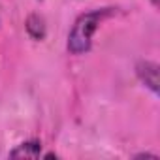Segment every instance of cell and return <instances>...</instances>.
<instances>
[{
	"mask_svg": "<svg viewBox=\"0 0 160 160\" xmlns=\"http://www.w3.org/2000/svg\"><path fill=\"white\" fill-rule=\"evenodd\" d=\"M136 158H156V154H149V152H141V154H138Z\"/></svg>",
	"mask_w": 160,
	"mask_h": 160,
	"instance_id": "cell-5",
	"label": "cell"
},
{
	"mask_svg": "<svg viewBox=\"0 0 160 160\" xmlns=\"http://www.w3.org/2000/svg\"><path fill=\"white\" fill-rule=\"evenodd\" d=\"M151 2H152V6H158V0H151Z\"/></svg>",
	"mask_w": 160,
	"mask_h": 160,
	"instance_id": "cell-6",
	"label": "cell"
},
{
	"mask_svg": "<svg viewBox=\"0 0 160 160\" xmlns=\"http://www.w3.org/2000/svg\"><path fill=\"white\" fill-rule=\"evenodd\" d=\"M42 156V143L40 141H25L10 151V158H40Z\"/></svg>",
	"mask_w": 160,
	"mask_h": 160,
	"instance_id": "cell-4",
	"label": "cell"
},
{
	"mask_svg": "<svg viewBox=\"0 0 160 160\" xmlns=\"http://www.w3.org/2000/svg\"><path fill=\"white\" fill-rule=\"evenodd\" d=\"M109 13H111L109 8H104V10H94V12H87L83 15H79L68 34V51L72 55L87 53L92 45V34L96 32L102 19L108 17Z\"/></svg>",
	"mask_w": 160,
	"mask_h": 160,
	"instance_id": "cell-1",
	"label": "cell"
},
{
	"mask_svg": "<svg viewBox=\"0 0 160 160\" xmlns=\"http://www.w3.org/2000/svg\"><path fill=\"white\" fill-rule=\"evenodd\" d=\"M25 28L28 32V36L32 40H43L45 34H47V27H45V19L38 13H30L27 17V23H25Z\"/></svg>",
	"mask_w": 160,
	"mask_h": 160,
	"instance_id": "cell-3",
	"label": "cell"
},
{
	"mask_svg": "<svg viewBox=\"0 0 160 160\" xmlns=\"http://www.w3.org/2000/svg\"><path fill=\"white\" fill-rule=\"evenodd\" d=\"M136 73L139 77V81L151 89L154 94H158L160 87H158V64L151 62V60H139L136 64Z\"/></svg>",
	"mask_w": 160,
	"mask_h": 160,
	"instance_id": "cell-2",
	"label": "cell"
}]
</instances>
